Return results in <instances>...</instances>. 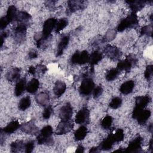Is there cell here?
Returning <instances> with one entry per match:
<instances>
[{"mask_svg": "<svg viewBox=\"0 0 153 153\" xmlns=\"http://www.w3.org/2000/svg\"><path fill=\"white\" fill-rule=\"evenodd\" d=\"M20 75V69L17 67L10 69L6 74L7 79L11 82H14L19 80Z\"/></svg>", "mask_w": 153, "mask_h": 153, "instance_id": "ac0fdd59", "label": "cell"}, {"mask_svg": "<svg viewBox=\"0 0 153 153\" xmlns=\"http://www.w3.org/2000/svg\"><path fill=\"white\" fill-rule=\"evenodd\" d=\"M20 130L29 134H36L38 133V128L32 121L25 123L20 126Z\"/></svg>", "mask_w": 153, "mask_h": 153, "instance_id": "5bb4252c", "label": "cell"}, {"mask_svg": "<svg viewBox=\"0 0 153 153\" xmlns=\"http://www.w3.org/2000/svg\"><path fill=\"white\" fill-rule=\"evenodd\" d=\"M35 100L38 104L41 106H46L49 101V95L45 92H41L36 96Z\"/></svg>", "mask_w": 153, "mask_h": 153, "instance_id": "f1b7e54d", "label": "cell"}, {"mask_svg": "<svg viewBox=\"0 0 153 153\" xmlns=\"http://www.w3.org/2000/svg\"><path fill=\"white\" fill-rule=\"evenodd\" d=\"M103 51L108 58L113 60H118L121 55L120 50L117 47L111 45H106Z\"/></svg>", "mask_w": 153, "mask_h": 153, "instance_id": "ba28073f", "label": "cell"}, {"mask_svg": "<svg viewBox=\"0 0 153 153\" xmlns=\"http://www.w3.org/2000/svg\"><path fill=\"white\" fill-rule=\"evenodd\" d=\"M142 138L140 136H136L129 143L127 148L124 150L127 152H139L141 149Z\"/></svg>", "mask_w": 153, "mask_h": 153, "instance_id": "8fae6325", "label": "cell"}, {"mask_svg": "<svg viewBox=\"0 0 153 153\" xmlns=\"http://www.w3.org/2000/svg\"><path fill=\"white\" fill-rule=\"evenodd\" d=\"M89 57L90 56L87 51H77L71 57V62L75 65H84L89 62Z\"/></svg>", "mask_w": 153, "mask_h": 153, "instance_id": "277c9868", "label": "cell"}, {"mask_svg": "<svg viewBox=\"0 0 153 153\" xmlns=\"http://www.w3.org/2000/svg\"><path fill=\"white\" fill-rule=\"evenodd\" d=\"M152 72H153V67L152 65H148L146 67L145 72H144V76L145 78L147 80H149L152 75Z\"/></svg>", "mask_w": 153, "mask_h": 153, "instance_id": "60d3db41", "label": "cell"}, {"mask_svg": "<svg viewBox=\"0 0 153 153\" xmlns=\"http://www.w3.org/2000/svg\"><path fill=\"white\" fill-rule=\"evenodd\" d=\"M94 88V83L91 78H84L79 88V93L82 96H88Z\"/></svg>", "mask_w": 153, "mask_h": 153, "instance_id": "3957f363", "label": "cell"}, {"mask_svg": "<svg viewBox=\"0 0 153 153\" xmlns=\"http://www.w3.org/2000/svg\"><path fill=\"white\" fill-rule=\"evenodd\" d=\"M27 26L19 25L14 30V39L17 44H22L25 42L26 36Z\"/></svg>", "mask_w": 153, "mask_h": 153, "instance_id": "5b68a950", "label": "cell"}, {"mask_svg": "<svg viewBox=\"0 0 153 153\" xmlns=\"http://www.w3.org/2000/svg\"><path fill=\"white\" fill-rule=\"evenodd\" d=\"M31 104V100L29 96L23 97L19 103V109L21 111H25L29 108Z\"/></svg>", "mask_w": 153, "mask_h": 153, "instance_id": "d6a6232c", "label": "cell"}, {"mask_svg": "<svg viewBox=\"0 0 153 153\" xmlns=\"http://www.w3.org/2000/svg\"><path fill=\"white\" fill-rule=\"evenodd\" d=\"M87 128L84 126L79 127L74 133V137L76 140H83L87 134Z\"/></svg>", "mask_w": 153, "mask_h": 153, "instance_id": "f546056e", "label": "cell"}, {"mask_svg": "<svg viewBox=\"0 0 153 153\" xmlns=\"http://www.w3.org/2000/svg\"><path fill=\"white\" fill-rule=\"evenodd\" d=\"M122 104V99L119 97H114L109 104V106L114 109H118L121 106Z\"/></svg>", "mask_w": 153, "mask_h": 153, "instance_id": "8d00e7d4", "label": "cell"}, {"mask_svg": "<svg viewBox=\"0 0 153 153\" xmlns=\"http://www.w3.org/2000/svg\"><path fill=\"white\" fill-rule=\"evenodd\" d=\"M28 72L33 75H35L36 74V68L34 66H30L28 69Z\"/></svg>", "mask_w": 153, "mask_h": 153, "instance_id": "7dc6e473", "label": "cell"}, {"mask_svg": "<svg viewBox=\"0 0 153 153\" xmlns=\"http://www.w3.org/2000/svg\"><path fill=\"white\" fill-rule=\"evenodd\" d=\"M102 59V54L98 51L93 52L89 57V62L91 66L97 64Z\"/></svg>", "mask_w": 153, "mask_h": 153, "instance_id": "4dcf8cb0", "label": "cell"}, {"mask_svg": "<svg viewBox=\"0 0 153 153\" xmlns=\"http://www.w3.org/2000/svg\"><path fill=\"white\" fill-rule=\"evenodd\" d=\"M115 143H116V141L113 136V134L112 133L100 143L99 148L100 150L108 151L112 148Z\"/></svg>", "mask_w": 153, "mask_h": 153, "instance_id": "e0dca14e", "label": "cell"}, {"mask_svg": "<svg viewBox=\"0 0 153 153\" xmlns=\"http://www.w3.org/2000/svg\"><path fill=\"white\" fill-rule=\"evenodd\" d=\"M35 147V142L33 140H29L25 143L24 152L26 153H30L32 152Z\"/></svg>", "mask_w": 153, "mask_h": 153, "instance_id": "ab89813d", "label": "cell"}, {"mask_svg": "<svg viewBox=\"0 0 153 153\" xmlns=\"http://www.w3.org/2000/svg\"><path fill=\"white\" fill-rule=\"evenodd\" d=\"M39 86V82L36 78H32L26 85V90L28 93L33 94L35 93Z\"/></svg>", "mask_w": 153, "mask_h": 153, "instance_id": "83f0119b", "label": "cell"}, {"mask_svg": "<svg viewBox=\"0 0 153 153\" xmlns=\"http://www.w3.org/2000/svg\"><path fill=\"white\" fill-rule=\"evenodd\" d=\"M148 130H149L151 133H152V124H151L148 126Z\"/></svg>", "mask_w": 153, "mask_h": 153, "instance_id": "816d5d0a", "label": "cell"}, {"mask_svg": "<svg viewBox=\"0 0 153 153\" xmlns=\"http://www.w3.org/2000/svg\"><path fill=\"white\" fill-rule=\"evenodd\" d=\"M137 59L134 56L130 55L125 60L118 62L117 69L119 71L128 72L132 68V66L137 63Z\"/></svg>", "mask_w": 153, "mask_h": 153, "instance_id": "8992f818", "label": "cell"}, {"mask_svg": "<svg viewBox=\"0 0 153 153\" xmlns=\"http://www.w3.org/2000/svg\"><path fill=\"white\" fill-rule=\"evenodd\" d=\"M140 33L142 35H149L152 36V25H149L145 26L140 30Z\"/></svg>", "mask_w": 153, "mask_h": 153, "instance_id": "f35d334b", "label": "cell"}, {"mask_svg": "<svg viewBox=\"0 0 153 153\" xmlns=\"http://www.w3.org/2000/svg\"><path fill=\"white\" fill-rule=\"evenodd\" d=\"M9 22L7 20V18L5 16L2 17L0 19V29L1 30H4V29L6 28L7 25H8Z\"/></svg>", "mask_w": 153, "mask_h": 153, "instance_id": "f6af8a7d", "label": "cell"}, {"mask_svg": "<svg viewBox=\"0 0 153 153\" xmlns=\"http://www.w3.org/2000/svg\"><path fill=\"white\" fill-rule=\"evenodd\" d=\"M112 123V118L110 115H107L105 117H104L100 123V125L105 130L109 129Z\"/></svg>", "mask_w": 153, "mask_h": 153, "instance_id": "e575fe53", "label": "cell"}, {"mask_svg": "<svg viewBox=\"0 0 153 153\" xmlns=\"http://www.w3.org/2000/svg\"><path fill=\"white\" fill-rule=\"evenodd\" d=\"M32 17L31 16L25 11H19L17 13L16 21L18 24L22 25L27 26L31 22Z\"/></svg>", "mask_w": 153, "mask_h": 153, "instance_id": "9a60e30c", "label": "cell"}, {"mask_svg": "<svg viewBox=\"0 0 153 153\" xmlns=\"http://www.w3.org/2000/svg\"><path fill=\"white\" fill-rule=\"evenodd\" d=\"M26 88V81L25 78H22L17 81L15 88H14V94L16 96H20Z\"/></svg>", "mask_w": 153, "mask_h": 153, "instance_id": "603a6c76", "label": "cell"}, {"mask_svg": "<svg viewBox=\"0 0 153 153\" xmlns=\"http://www.w3.org/2000/svg\"><path fill=\"white\" fill-rule=\"evenodd\" d=\"M120 71L117 68H113L108 71L106 74V79L108 81H112L114 80L119 75Z\"/></svg>", "mask_w": 153, "mask_h": 153, "instance_id": "836d02e7", "label": "cell"}, {"mask_svg": "<svg viewBox=\"0 0 153 153\" xmlns=\"http://www.w3.org/2000/svg\"><path fill=\"white\" fill-rule=\"evenodd\" d=\"M138 22L136 13L133 12L120 22L117 26V30L123 32L128 28H135L138 25Z\"/></svg>", "mask_w": 153, "mask_h": 153, "instance_id": "7a4b0ae2", "label": "cell"}, {"mask_svg": "<svg viewBox=\"0 0 153 153\" xmlns=\"http://www.w3.org/2000/svg\"><path fill=\"white\" fill-rule=\"evenodd\" d=\"M134 87V82L132 80H128L121 84L120 88V92L123 94H128L131 93Z\"/></svg>", "mask_w": 153, "mask_h": 153, "instance_id": "44dd1931", "label": "cell"}, {"mask_svg": "<svg viewBox=\"0 0 153 153\" xmlns=\"http://www.w3.org/2000/svg\"><path fill=\"white\" fill-rule=\"evenodd\" d=\"M73 127L74 124L70 120L66 121H61L57 126L55 133L57 135L65 134L69 133L72 129Z\"/></svg>", "mask_w": 153, "mask_h": 153, "instance_id": "30bf717a", "label": "cell"}, {"mask_svg": "<svg viewBox=\"0 0 153 153\" xmlns=\"http://www.w3.org/2000/svg\"><path fill=\"white\" fill-rule=\"evenodd\" d=\"M115 35H116V32L113 29L109 30L106 32L103 39L105 41H111L115 38Z\"/></svg>", "mask_w": 153, "mask_h": 153, "instance_id": "b9f144b4", "label": "cell"}, {"mask_svg": "<svg viewBox=\"0 0 153 153\" xmlns=\"http://www.w3.org/2000/svg\"><path fill=\"white\" fill-rule=\"evenodd\" d=\"M68 24V20L66 18H63L57 21V25L55 27V32H60Z\"/></svg>", "mask_w": 153, "mask_h": 153, "instance_id": "d590c367", "label": "cell"}, {"mask_svg": "<svg viewBox=\"0 0 153 153\" xmlns=\"http://www.w3.org/2000/svg\"><path fill=\"white\" fill-rule=\"evenodd\" d=\"M28 55H29V58L30 59H36L38 57V53L35 50H32V51H29Z\"/></svg>", "mask_w": 153, "mask_h": 153, "instance_id": "bcb514c9", "label": "cell"}, {"mask_svg": "<svg viewBox=\"0 0 153 153\" xmlns=\"http://www.w3.org/2000/svg\"><path fill=\"white\" fill-rule=\"evenodd\" d=\"M37 47L39 48H46L51 41V36L46 38L43 36L42 32L36 33L34 36Z\"/></svg>", "mask_w": 153, "mask_h": 153, "instance_id": "4fadbf2b", "label": "cell"}, {"mask_svg": "<svg viewBox=\"0 0 153 153\" xmlns=\"http://www.w3.org/2000/svg\"><path fill=\"white\" fill-rule=\"evenodd\" d=\"M69 41V35H63L61 38V39L59 42L58 46H57V51H56L57 56H60L63 54L64 50L66 49V47L68 45Z\"/></svg>", "mask_w": 153, "mask_h": 153, "instance_id": "d6986e66", "label": "cell"}, {"mask_svg": "<svg viewBox=\"0 0 153 153\" xmlns=\"http://www.w3.org/2000/svg\"><path fill=\"white\" fill-rule=\"evenodd\" d=\"M66 89V85L64 82L62 81H57L53 88V91L57 97H60L65 92Z\"/></svg>", "mask_w": 153, "mask_h": 153, "instance_id": "7402d4cb", "label": "cell"}, {"mask_svg": "<svg viewBox=\"0 0 153 153\" xmlns=\"http://www.w3.org/2000/svg\"><path fill=\"white\" fill-rule=\"evenodd\" d=\"M85 4L86 2L84 1H69L68 2V9L71 13L84 9L86 7Z\"/></svg>", "mask_w": 153, "mask_h": 153, "instance_id": "2e32d148", "label": "cell"}, {"mask_svg": "<svg viewBox=\"0 0 153 153\" xmlns=\"http://www.w3.org/2000/svg\"><path fill=\"white\" fill-rule=\"evenodd\" d=\"M151 97L149 96H137L135 99L136 106L141 109L144 108L150 102Z\"/></svg>", "mask_w": 153, "mask_h": 153, "instance_id": "cb8c5ba5", "label": "cell"}, {"mask_svg": "<svg viewBox=\"0 0 153 153\" xmlns=\"http://www.w3.org/2000/svg\"><path fill=\"white\" fill-rule=\"evenodd\" d=\"M93 96L94 99L98 98L103 93V88L101 85H98L94 88L93 90Z\"/></svg>", "mask_w": 153, "mask_h": 153, "instance_id": "ee69618b", "label": "cell"}, {"mask_svg": "<svg viewBox=\"0 0 153 153\" xmlns=\"http://www.w3.org/2000/svg\"><path fill=\"white\" fill-rule=\"evenodd\" d=\"M57 23V20L55 18H50L45 20L43 25L42 31L41 32L43 36L46 38L51 36V33L56 27Z\"/></svg>", "mask_w": 153, "mask_h": 153, "instance_id": "52a82bcc", "label": "cell"}, {"mask_svg": "<svg viewBox=\"0 0 153 153\" xmlns=\"http://www.w3.org/2000/svg\"><path fill=\"white\" fill-rule=\"evenodd\" d=\"M25 143L22 140H16L10 145L11 151L13 152H19L24 151Z\"/></svg>", "mask_w": 153, "mask_h": 153, "instance_id": "1f68e13d", "label": "cell"}, {"mask_svg": "<svg viewBox=\"0 0 153 153\" xmlns=\"http://www.w3.org/2000/svg\"><path fill=\"white\" fill-rule=\"evenodd\" d=\"M17 13H18L17 11V8L14 5H11L8 7L7 11V15L5 17L9 23L16 21Z\"/></svg>", "mask_w": 153, "mask_h": 153, "instance_id": "d4e9b609", "label": "cell"}, {"mask_svg": "<svg viewBox=\"0 0 153 153\" xmlns=\"http://www.w3.org/2000/svg\"><path fill=\"white\" fill-rule=\"evenodd\" d=\"M76 152H79V153H82L84 152V147L82 145H78L76 151Z\"/></svg>", "mask_w": 153, "mask_h": 153, "instance_id": "681fc988", "label": "cell"}, {"mask_svg": "<svg viewBox=\"0 0 153 153\" xmlns=\"http://www.w3.org/2000/svg\"><path fill=\"white\" fill-rule=\"evenodd\" d=\"M53 128L51 126L47 125L44 126L40 131L39 134L37 136V142L39 145H51L54 143L53 134Z\"/></svg>", "mask_w": 153, "mask_h": 153, "instance_id": "6da1fadb", "label": "cell"}, {"mask_svg": "<svg viewBox=\"0 0 153 153\" xmlns=\"http://www.w3.org/2000/svg\"><path fill=\"white\" fill-rule=\"evenodd\" d=\"M19 127H20L19 123L18 121L14 120L12 121L10 123H8L2 130L4 133L7 134H11L14 133L15 131H16Z\"/></svg>", "mask_w": 153, "mask_h": 153, "instance_id": "4316f807", "label": "cell"}, {"mask_svg": "<svg viewBox=\"0 0 153 153\" xmlns=\"http://www.w3.org/2000/svg\"><path fill=\"white\" fill-rule=\"evenodd\" d=\"M100 150L99 148V146H97V147H93L91 148L90 151H89V152H91V153H96V152H99Z\"/></svg>", "mask_w": 153, "mask_h": 153, "instance_id": "c3c4849f", "label": "cell"}, {"mask_svg": "<svg viewBox=\"0 0 153 153\" xmlns=\"http://www.w3.org/2000/svg\"><path fill=\"white\" fill-rule=\"evenodd\" d=\"M90 111L87 108L84 107L81 108L75 116V123L77 124H84L87 123L89 120Z\"/></svg>", "mask_w": 153, "mask_h": 153, "instance_id": "7c38bea8", "label": "cell"}, {"mask_svg": "<svg viewBox=\"0 0 153 153\" xmlns=\"http://www.w3.org/2000/svg\"><path fill=\"white\" fill-rule=\"evenodd\" d=\"M151 111L149 109H143L136 118L137 123L140 125L145 124L151 116Z\"/></svg>", "mask_w": 153, "mask_h": 153, "instance_id": "484cf974", "label": "cell"}, {"mask_svg": "<svg viewBox=\"0 0 153 153\" xmlns=\"http://www.w3.org/2000/svg\"><path fill=\"white\" fill-rule=\"evenodd\" d=\"M152 144H153L152 139H151L150 140V142H149V150L151 151V152H152V150H153V146H152Z\"/></svg>", "mask_w": 153, "mask_h": 153, "instance_id": "f907efd6", "label": "cell"}, {"mask_svg": "<svg viewBox=\"0 0 153 153\" xmlns=\"http://www.w3.org/2000/svg\"><path fill=\"white\" fill-rule=\"evenodd\" d=\"M112 134H113V136L115 138L116 143L123 140L124 137V134L123 130L121 128L117 129L115 131V132L114 133H112Z\"/></svg>", "mask_w": 153, "mask_h": 153, "instance_id": "74e56055", "label": "cell"}, {"mask_svg": "<svg viewBox=\"0 0 153 153\" xmlns=\"http://www.w3.org/2000/svg\"><path fill=\"white\" fill-rule=\"evenodd\" d=\"M130 7V8L133 11V13H136L141 10L146 5L147 1H126Z\"/></svg>", "mask_w": 153, "mask_h": 153, "instance_id": "ffe728a7", "label": "cell"}, {"mask_svg": "<svg viewBox=\"0 0 153 153\" xmlns=\"http://www.w3.org/2000/svg\"><path fill=\"white\" fill-rule=\"evenodd\" d=\"M73 114V109L69 103L64 105L60 109L59 117L62 121H66L71 120Z\"/></svg>", "mask_w": 153, "mask_h": 153, "instance_id": "9c48e42d", "label": "cell"}, {"mask_svg": "<svg viewBox=\"0 0 153 153\" xmlns=\"http://www.w3.org/2000/svg\"><path fill=\"white\" fill-rule=\"evenodd\" d=\"M53 112V108H52V106L49 105V106H47L44 110L43 112H42V117L45 120H47L48 119L51 114Z\"/></svg>", "mask_w": 153, "mask_h": 153, "instance_id": "7bdbcfd3", "label": "cell"}]
</instances>
